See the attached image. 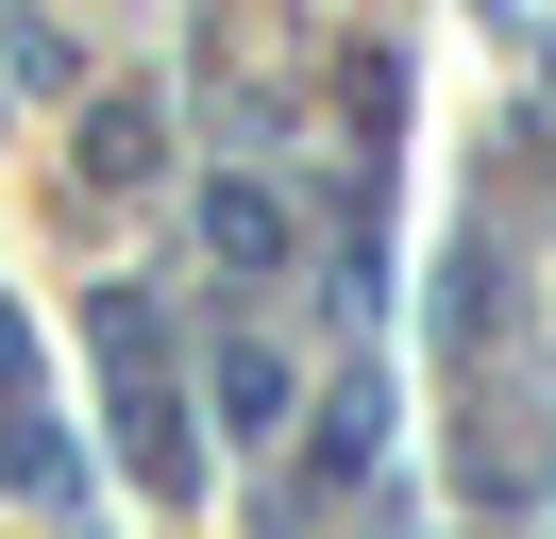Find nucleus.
I'll use <instances>...</instances> for the list:
<instances>
[{"instance_id": "1", "label": "nucleus", "mask_w": 556, "mask_h": 539, "mask_svg": "<svg viewBox=\"0 0 556 539\" xmlns=\"http://www.w3.org/2000/svg\"><path fill=\"white\" fill-rule=\"evenodd\" d=\"M203 236H219L237 270H270V253H287V202H270V186H219V202H203Z\"/></svg>"}, {"instance_id": "2", "label": "nucleus", "mask_w": 556, "mask_h": 539, "mask_svg": "<svg viewBox=\"0 0 556 539\" xmlns=\"http://www.w3.org/2000/svg\"><path fill=\"white\" fill-rule=\"evenodd\" d=\"M85 168H102V186H136V168H152V101H102V135H85Z\"/></svg>"}, {"instance_id": "3", "label": "nucleus", "mask_w": 556, "mask_h": 539, "mask_svg": "<svg viewBox=\"0 0 556 539\" xmlns=\"http://www.w3.org/2000/svg\"><path fill=\"white\" fill-rule=\"evenodd\" d=\"M219 404H237V438H270V404H287V371H270V354H219Z\"/></svg>"}]
</instances>
